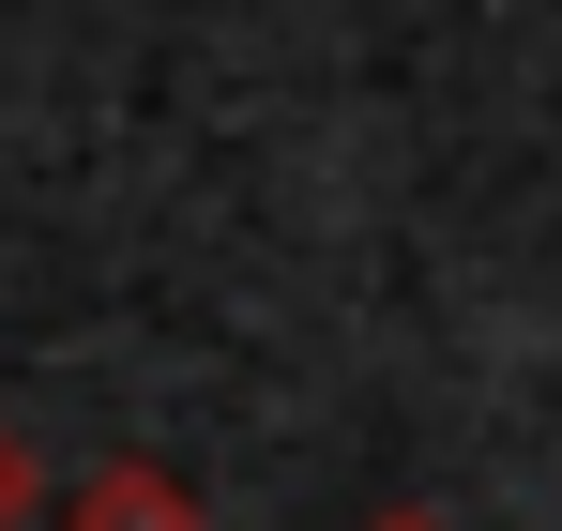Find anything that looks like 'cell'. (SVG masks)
Masks as SVG:
<instances>
[{"mask_svg":"<svg viewBox=\"0 0 562 531\" xmlns=\"http://www.w3.org/2000/svg\"><path fill=\"white\" fill-rule=\"evenodd\" d=\"M61 531H213V517H198V486L168 455H106V471L61 486Z\"/></svg>","mask_w":562,"mask_h":531,"instance_id":"1","label":"cell"},{"mask_svg":"<svg viewBox=\"0 0 562 531\" xmlns=\"http://www.w3.org/2000/svg\"><path fill=\"white\" fill-rule=\"evenodd\" d=\"M46 501H61V486H46V455H31V441H15V426H0V531H31V517H46Z\"/></svg>","mask_w":562,"mask_h":531,"instance_id":"2","label":"cell"},{"mask_svg":"<svg viewBox=\"0 0 562 531\" xmlns=\"http://www.w3.org/2000/svg\"><path fill=\"white\" fill-rule=\"evenodd\" d=\"M366 531H441V517H426V501H395V517H366Z\"/></svg>","mask_w":562,"mask_h":531,"instance_id":"3","label":"cell"}]
</instances>
